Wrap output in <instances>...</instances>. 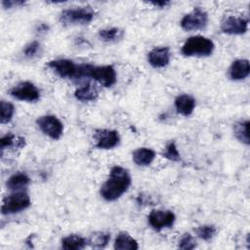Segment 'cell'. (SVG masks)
<instances>
[{"instance_id": "6da1fadb", "label": "cell", "mask_w": 250, "mask_h": 250, "mask_svg": "<svg viewBox=\"0 0 250 250\" xmlns=\"http://www.w3.org/2000/svg\"><path fill=\"white\" fill-rule=\"evenodd\" d=\"M130 186L131 176L128 170L121 166H113L107 180L101 187L100 194L106 201H114L121 197Z\"/></svg>"}, {"instance_id": "7a4b0ae2", "label": "cell", "mask_w": 250, "mask_h": 250, "mask_svg": "<svg viewBox=\"0 0 250 250\" xmlns=\"http://www.w3.org/2000/svg\"><path fill=\"white\" fill-rule=\"evenodd\" d=\"M82 77H90L104 87H111L115 84L117 75L112 65H100L84 63L78 65L77 79Z\"/></svg>"}, {"instance_id": "3957f363", "label": "cell", "mask_w": 250, "mask_h": 250, "mask_svg": "<svg viewBox=\"0 0 250 250\" xmlns=\"http://www.w3.org/2000/svg\"><path fill=\"white\" fill-rule=\"evenodd\" d=\"M215 49L214 42L204 36L188 37L182 47V53L187 57H208Z\"/></svg>"}, {"instance_id": "277c9868", "label": "cell", "mask_w": 250, "mask_h": 250, "mask_svg": "<svg viewBox=\"0 0 250 250\" xmlns=\"http://www.w3.org/2000/svg\"><path fill=\"white\" fill-rule=\"evenodd\" d=\"M94 16L95 12L91 7H76L63 10L61 13L60 21L65 25L87 24L93 21Z\"/></svg>"}, {"instance_id": "5b68a950", "label": "cell", "mask_w": 250, "mask_h": 250, "mask_svg": "<svg viewBox=\"0 0 250 250\" xmlns=\"http://www.w3.org/2000/svg\"><path fill=\"white\" fill-rule=\"evenodd\" d=\"M31 204L29 195L22 190L13 191V193L7 195L2 202L1 212L3 215H10L19 213L26 208H28Z\"/></svg>"}, {"instance_id": "8992f818", "label": "cell", "mask_w": 250, "mask_h": 250, "mask_svg": "<svg viewBox=\"0 0 250 250\" xmlns=\"http://www.w3.org/2000/svg\"><path fill=\"white\" fill-rule=\"evenodd\" d=\"M36 124L42 133L53 140H59L63 133V124L55 115H42L37 118Z\"/></svg>"}, {"instance_id": "52a82bcc", "label": "cell", "mask_w": 250, "mask_h": 250, "mask_svg": "<svg viewBox=\"0 0 250 250\" xmlns=\"http://www.w3.org/2000/svg\"><path fill=\"white\" fill-rule=\"evenodd\" d=\"M208 22L207 13L199 7L194 8L190 13L185 15L181 20V26L187 31L203 29Z\"/></svg>"}, {"instance_id": "ba28073f", "label": "cell", "mask_w": 250, "mask_h": 250, "mask_svg": "<svg viewBox=\"0 0 250 250\" xmlns=\"http://www.w3.org/2000/svg\"><path fill=\"white\" fill-rule=\"evenodd\" d=\"M9 94L19 101L30 103L36 102L40 98V91L38 88L33 83L28 81L19 83L9 91Z\"/></svg>"}, {"instance_id": "9c48e42d", "label": "cell", "mask_w": 250, "mask_h": 250, "mask_svg": "<svg viewBox=\"0 0 250 250\" xmlns=\"http://www.w3.org/2000/svg\"><path fill=\"white\" fill-rule=\"evenodd\" d=\"M147 220L152 229L161 230L165 228H171L176 221V216L170 210L153 209L150 211Z\"/></svg>"}, {"instance_id": "30bf717a", "label": "cell", "mask_w": 250, "mask_h": 250, "mask_svg": "<svg viewBox=\"0 0 250 250\" xmlns=\"http://www.w3.org/2000/svg\"><path fill=\"white\" fill-rule=\"evenodd\" d=\"M54 72L62 78H71L77 79L78 75V65L75 64L72 61L66 59H60L50 61L47 63Z\"/></svg>"}, {"instance_id": "8fae6325", "label": "cell", "mask_w": 250, "mask_h": 250, "mask_svg": "<svg viewBox=\"0 0 250 250\" xmlns=\"http://www.w3.org/2000/svg\"><path fill=\"white\" fill-rule=\"evenodd\" d=\"M95 147L100 149H110L117 146L120 143V136L115 130L101 129L97 130L94 135Z\"/></svg>"}, {"instance_id": "7c38bea8", "label": "cell", "mask_w": 250, "mask_h": 250, "mask_svg": "<svg viewBox=\"0 0 250 250\" xmlns=\"http://www.w3.org/2000/svg\"><path fill=\"white\" fill-rule=\"evenodd\" d=\"M248 29V20L241 17L229 16L223 20L221 30L224 33L231 35L244 34Z\"/></svg>"}, {"instance_id": "4fadbf2b", "label": "cell", "mask_w": 250, "mask_h": 250, "mask_svg": "<svg viewBox=\"0 0 250 250\" xmlns=\"http://www.w3.org/2000/svg\"><path fill=\"white\" fill-rule=\"evenodd\" d=\"M170 50L168 47H156L147 54V61L152 67H165L170 62Z\"/></svg>"}, {"instance_id": "5bb4252c", "label": "cell", "mask_w": 250, "mask_h": 250, "mask_svg": "<svg viewBox=\"0 0 250 250\" xmlns=\"http://www.w3.org/2000/svg\"><path fill=\"white\" fill-rule=\"evenodd\" d=\"M250 73L249 61L245 59H239L232 62L229 69V75L231 80H243L248 77Z\"/></svg>"}, {"instance_id": "9a60e30c", "label": "cell", "mask_w": 250, "mask_h": 250, "mask_svg": "<svg viewBox=\"0 0 250 250\" xmlns=\"http://www.w3.org/2000/svg\"><path fill=\"white\" fill-rule=\"evenodd\" d=\"M175 107L177 112L184 116L190 115L195 107V100L189 95H180L175 99Z\"/></svg>"}, {"instance_id": "2e32d148", "label": "cell", "mask_w": 250, "mask_h": 250, "mask_svg": "<svg viewBox=\"0 0 250 250\" xmlns=\"http://www.w3.org/2000/svg\"><path fill=\"white\" fill-rule=\"evenodd\" d=\"M133 161L139 166H147L155 158V151L148 147H139L133 151Z\"/></svg>"}, {"instance_id": "e0dca14e", "label": "cell", "mask_w": 250, "mask_h": 250, "mask_svg": "<svg viewBox=\"0 0 250 250\" xmlns=\"http://www.w3.org/2000/svg\"><path fill=\"white\" fill-rule=\"evenodd\" d=\"M113 247L116 250H137L139 248V244L130 234L122 231L117 234Z\"/></svg>"}, {"instance_id": "ac0fdd59", "label": "cell", "mask_w": 250, "mask_h": 250, "mask_svg": "<svg viewBox=\"0 0 250 250\" xmlns=\"http://www.w3.org/2000/svg\"><path fill=\"white\" fill-rule=\"evenodd\" d=\"M30 182L29 177L25 173H16L12 175L6 182L7 188L12 191H18L21 190L23 188H25Z\"/></svg>"}, {"instance_id": "d6986e66", "label": "cell", "mask_w": 250, "mask_h": 250, "mask_svg": "<svg viewBox=\"0 0 250 250\" xmlns=\"http://www.w3.org/2000/svg\"><path fill=\"white\" fill-rule=\"evenodd\" d=\"M86 245L87 239L77 234H70L62 239V247L65 250H80Z\"/></svg>"}, {"instance_id": "ffe728a7", "label": "cell", "mask_w": 250, "mask_h": 250, "mask_svg": "<svg viewBox=\"0 0 250 250\" xmlns=\"http://www.w3.org/2000/svg\"><path fill=\"white\" fill-rule=\"evenodd\" d=\"M98 90L97 88L92 84L84 85L74 92V96L78 101L81 102H91L95 101L98 98Z\"/></svg>"}, {"instance_id": "44dd1931", "label": "cell", "mask_w": 250, "mask_h": 250, "mask_svg": "<svg viewBox=\"0 0 250 250\" xmlns=\"http://www.w3.org/2000/svg\"><path fill=\"white\" fill-rule=\"evenodd\" d=\"M249 120L240 121L234 124L233 133L235 138L244 145H249Z\"/></svg>"}, {"instance_id": "7402d4cb", "label": "cell", "mask_w": 250, "mask_h": 250, "mask_svg": "<svg viewBox=\"0 0 250 250\" xmlns=\"http://www.w3.org/2000/svg\"><path fill=\"white\" fill-rule=\"evenodd\" d=\"M25 146L24 138L16 137L13 134H7L0 139V147L3 150L8 146H16V147H23Z\"/></svg>"}, {"instance_id": "603a6c76", "label": "cell", "mask_w": 250, "mask_h": 250, "mask_svg": "<svg viewBox=\"0 0 250 250\" xmlns=\"http://www.w3.org/2000/svg\"><path fill=\"white\" fill-rule=\"evenodd\" d=\"M98 34H99V37L101 38V40H103L104 42H114L122 37L123 31L120 30L119 28L111 27V28L102 29L99 31Z\"/></svg>"}, {"instance_id": "cb8c5ba5", "label": "cell", "mask_w": 250, "mask_h": 250, "mask_svg": "<svg viewBox=\"0 0 250 250\" xmlns=\"http://www.w3.org/2000/svg\"><path fill=\"white\" fill-rule=\"evenodd\" d=\"M110 239V234L106 232H96L87 240L88 244L94 248H104Z\"/></svg>"}, {"instance_id": "d4e9b609", "label": "cell", "mask_w": 250, "mask_h": 250, "mask_svg": "<svg viewBox=\"0 0 250 250\" xmlns=\"http://www.w3.org/2000/svg\"><path fill=\"white\" fill-rule=\"evenodd\" d=\"M0 110H1V117H0L1 124L9 123L12 120L15 113L14 104L2 100L0 102Z\"/></svg>"}, {"instance_id": "484cf974", "label": "cell", "mask_w": 250, "mask_h": 250, "mask_svg": "<svg viewBox=\"0 0 250 250\" xmlns=\"http://www.w3.org/2000/svg\"><path fill=\"white\" fill-rule=\"evenodd\" d=\"M162 155H163V157H165L169 160H172V161H179L181 159L180 152H179L174 141H170L169 143H167Z\"/></svg>"}, {"instance_id": "4316f807", "label": "cell", "mask_w": 250, "mask_h": 250, "mask_svg": "<svg viewBox=\"0 0 250 250\" xmlns=\"http://www.w3.org/2000/svg\"><path fill=\"white\" fill-rule=\"evenodd\" d=\"M195 231L199 238H201L202 240L208 241L216 234L217 229L212 225H204V226H200L199 228H197Z\"/></svg>"}, {"instance_id": "83f0119b", "label": "cell", "mask_w": 250, "mask_h": 250, "mask_svg": "<svg viewBox=\"0 0 250 250\" xmlns=\"http://www.w3.org/2000/svg\"><path fill=\"white\" fill-rule=\"evenodd\" d=\"M178 246H179L180 249L191 250V249L195 248L196 242H195V240H194V238L192 237L191 234H189V233H185V234L181 237Z\"/></svg>"}, {"instance_id": "f1b7e54d", "label": "cell", "mask_w": 250, "mask_h": 250, "mask_svg": "<svg viewBox=\"0 0 250 250\" xmlns=\"http://www.w3.org/2000/svg\"><path fill=\"white\" fill-rule=\"evenodd\" d=\"M40 49V44L37 41H33L31 43H29L23 50V54L26 58H33L34 56H36V54L38 53Z\"/></svg>"}, {"instance_id": "f546056e", "label": "cell", "mask_w": 250, "mask_h": 250, "mask_svg": "<svg viewBox=\"0 0 250 250\" xmlns=\"http://www.w3.org/2000/svg\"><path fill=\"white\" fill-rule=\"evenodd\" d=\"M1 3H2V6L6 9H10L14 6H20V5L24 4L23 1H20V0H16V1L15 0H3Z\"/></svg>"}, {"instance_id": "4dcf8cb0", "label": "cell", "mask_w": 250, "mask_h": 250, "mask_svg": "<svg viewBox=\"0 0 250 250\" xmlns=\"http://www.w3.org/2000/svg\"><path fill=\"white\" fill-rule=\"evenodd\" d=\"M169 3H170L169 1H151L150 2V4H152L153 6H156V7H159V8H163L166 5H168Z\"/></svg>"}]
</instances>
